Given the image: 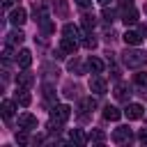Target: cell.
Here are the masks:
<instances>
[{"mask_svg":"<svg viewBox=\"0 0 147 147\" xmlns=\"http://www.w3.org/2000/svg\"><path fill=\"white\" fill-rule=\"evenodd\" d=\"M122 60H124V64L129 69H140V67L147 64V53L140 51V48H126L122 53Z\"/></svg>","mask_w":147,"mask_h":147,"instance_id":"6da1fadb","label":"cell"},{"mask_svg":"<svg viewBox=\"0 0 147 147\" xmlns=\"http://www.w3.org/2000/svg\"><path fill=\"white\" fill-rule=\"evenodd\" d=\"M119 11H122V21H124L126 25H133V23L138 21V11H136V7H133L131 0H122Z\"/></svg>","mask_w":147,"mask_h":147,"instance_id":"7a4b0ae2","label":"cell"},{"mask_svg":"<svg viewBox=\"0 0 147 147\" xmlns=\"http://www.w3.org/2000/svg\"><path fill=\"white\" fill-rule=\"evenodd\" d=\"M71 117V108L69 106H53V110H51V122L53 124H64L67 119Z\"/></svg>","mask_w":147,"mask_h":147,"instance_id":"3957f363","label":"cell"},{"mask_svg":"<svg viewBox=\"0 0 147 147\" xmlns=\"http://www.w3.org/2000/svg\"><path fill=\"white\" fill-rule=\"evenodd\" d=\"M113 142H117V145L131 142V129H129V126H117V129L113 131Z\"/></svg>","mask_w":147,"mask_h":147,"instance_id":"277c9868","label":"cell"},{"mask_svg":"<svg viewBox=\"0 0 147 147\" xmlns=\"http://www.w3.org/2000/svg\"><path fill=\"white\" fill-rule=\"evenodd\" d=\"M18 129H23V131L37 129V117H34V115H30V113H23V115H18Z\"/></svg>","mask_w":147,"mask_h":147,"instance_id":"5b68a950","label":"cell"},{"mask_svg":"<svg viewBox=\"0 0 147 147\" xmlns=\"http://www.w3.org/2000/svg\"><path fill=\"white\" fill-rule=\"evenodd\" d=\"M9 21H11V25H14V28H21V25L28 21V14H25V9H23V7H16V9L9 14Z\"/></svg>","mask_w":147,"mask_h":147,"instance_id":"8992f818","label":"cell"},{"mask_svg":"<svg viewBox=\"0 0 147 147\" xmlns=\"http://www.w3.org/2000/svg\"><path fill=\"white\" fill-rule=\"evenodd\" d=\"M16 64H18L21 69H28V67L32 64V53H30L28 48H21V51L16 53Z\"/></svg>","mask_w":147,"mask_h":147,"instance_id":"52a82bcc","label":"cell"},{"mask_svg":"<svg viewBox=\"0 0 147 147\" xmlns=\"http://www.w3.org/2000/svg\"><path fill=\"white\" fill-rule=\"evenodd\" d=\"M142 32H136V30H126L124 32V41H126V46H140L142 44Z\"/></svg>","mask_w":147,"mask_h":147,"instance_id":"ba28073f","label":"cell"},{"mask_svg":"<svg viewBox=\"0 0 147 147\" xmlns=\"http://www.w3.org/2000/svg\"><path fill=\"white\" fill-rule=\"evenodd\" d=\"M90 90H92L94 94H103V92H106V80H103L99 74H94V76L90 78Z\"/></svg>","mask_w":147,"mask_h":147,"instance_id":"9c48e42d","label":"cell"},{"mask_svg":"<svg viewBox=\"0 0 147 147\" xmlns=\"http://www.w3.org/2000/svg\"><path fill=\"white\" fill-rule=\"evenodd\" d=\"M60 48H62L64 53L74 55V53H76V48H78V41H76V39H71V37H62V41H60Z\"/></svg>","mask_w":147,"mask_h":147,"instance_id":"30bf717a","label":"cell"},{"mask_svg":"<svg viewBox=\"0 0 147 147\" xmlns=\"http://www.w3.org/2000/svg\"><path fill=\"white\" fill-rule=\"evenodd\" d=\"M14 101H16L18 106H30V103H32V96H30V92H28V87H23V90H18V92L14 94Z\"/></svg>","mask_w":147,"mask_h":147,"instance_id":"8fae6325","label":"cell"},{"mask_svg":"<svg viewBox=\"0 0 147 147\" xmlns=\"http://www.w3.org/2000/svg\"><path fill=\"white\" fill-rule=\"evenodd\" d=\"M124 115H126L129 119H140V117H142V106H140V103H129L126 110H124Z\"/></svg>","mask_w":147,"mask_h":147,"instance_id":"7c38bea8","label":"cell"},{"mask_svg":"<svg viewBox=\"0 0 147 147\" xmlns=\"http://www.w3.org/2000/svg\"><path fill=\"white\" fill-rule=\"evenodd\" d=\"M62 34H64V37H71V39H80V37H83V34H80V28L74 25V23H67V25L62 28Z\"/></svg>","mask_w":147,"mask_h":147,"instance_id":"4fadbf2b","label":"cell"},{"mask_svg":"<svg viewBox=\"0 0 147 147\" xmlns=\"http://www.w3.org/2000/svg\"><path fill=\"white\" fill-rule=\"evenodd\" d=\"M129 85L126 83H117L115 85V99H119V101H129Z\"/></svg>","mask_w":147,"mask_h":147,"instance_id":"5bb4252c","label":"cell"},{"mask_svg":"<svg viewBox=\"0 0 147 147\" xmlns=\"http://www.w3.org/2000/svg\"><path fill=\"white\" fill-rule=\"evenodd\" d=\"M16 83H18L21 87H32V83H34V76H32L30 71H23V74H18V76H16Z\"/></svg>","mask_w":147,"mask_h":147,"instance_id":"9a60e30c","label":"cell"},{"mask_svg":"<svg viewBox=\"0 0 147 147\" xmlns=\"http://www.w3.org/2000/svg\"><path fill=\"white\" fill-rule=\"evenodd\" d=\"M14 108H16V101H9V99H5V101H2V106H0V113H2V117H5V119H9V117L14 115Z\"/></svg>","mask_w":147,"mask_h":147,"instance_id":"2e32d148","label":"cell"},{"mask_svg":"<svg viewBox=\"0 0 147 147\" xmlns=\"http://www.w3.org/2000/svg\"><path fill=\"white\" fill-rule=\"evenodd\" d=\"M103 117L110 119V122H117V119L122 117V110L115 108V106H106V108H103Z\"/></svg>","mask_w":147,"mask_h":147,"instance_id":"e0dca14e","label":"cell"},{"mask_svg":"<svg viewBox=\"0 0 147 147\" xmlns=\"http://www.w3.org/2000/svg\"><path fill=\"white\" fill-rule=\"evenodd\" d=\"M23 39H25V34H23L21 30H11V32L7 34V44H11V46H18V44H23Z\"/></svg>","mask_w":147,"mask_h":147,"instance_id":"ac0fdd59","label":"cell"},{"mask_svg":"<svg viewBox=\"0 0 147 147\" xmlns=\"http://www.w3.org/2000/svg\"><path fill=\"white\" fill-rule=\"evenodd\" d=\"M87 67H90V71H94V74H101L106 64H103V60H99V57H94V55H92V57L87 60Z\"/></svg>","mask_w":147,"mask_h":147,"instance_id":"d6986e66","label":"cell"},{"mask_svg":"<svg viewBox=\"0 0 147 147\" xmlns=\"http://www.w3.org/2000/svg\"><path fill=\"white\" fill-rule=\"evenodd\" d=\"M69 138H71V142H76V145H85V142L90 140V138H87V136H85L80 129H74V131L69 133Z\"/></svg>","mask_w":147,"mask_h":147,"instance_id":"ffe728a7","label":"cell"},{"mask_svg":"<svg viewBox=\"0 0 147 147\" xmlns=\"http://www.w3.org/2000/svg\"><path fill=\"white\" fill-rule=\"evenodd\" d=\"M53 5H55V11H57V16H67L69 14V9H67V0H53Z\"/></svg>","mask_w":147,"mask_h":147,"instance_id":"44dd1931","label":"cell"},{"mask_svg":"<svg viewBox=\"0 0 147 147\" xmlns=\"http://www.w3.org/2000/svg\"><path fill=\"white\" fill-rule=\"evenodd\" d=\"M87 138H90V142H103V140H106V133H103V131H99V129H94Z\"/></svg>","mask_w":147,"mask_h":147,"instance_id":"7402d4cb","label":"cell"},{"mask_svg":"<svg viewBox=\"0 0 147 147\" xmlns=\"http://www.w3.org/2000/svg\"><path fill=\"white\" fill-rule=\"evenodd\" d=\"M80 108H83V110H94V108H96V99H92V96L83 99V101H80Z\"/></svg>","mask_w":147,"mask_h":147,"instance_id":"603a6c76","label":"cell"},{"mask_svg":"<svg viewBox=\"0 0 147 147\" xmlns=\"http://www.w3.org/2000/svg\"><path fill=\"white\" fill-rule=\"evenodd\" d=\"M94 23H96V21H94V16H92V14H85V16H83V25H85L87 30H92V28H94Z\"/></svg>","mask_w":147,"mask_h":147,"instance_id":"cb8c5ba5","label":"cell"},{"mask_svg":"<svg viewBox=\"0 0 147 147\" xmlns=\"http://www.w3.org/2000/svg\"><path fill=\"white\" fill-rule=\"evenodd\" d=\"M44 96H46L48 101H53V103L57 101V96H55V92H53V87H51V85H46V87H44Z\"/></svg>","mask_w":147,"mask_h":147,"instance_id":"d4e9b609","label":"cell"},{"mask_svg":"<svg viewBox=\"0 0 147 147\" xmlns=\"http://www.w3.org/2000/svg\"><path fill=\"white\" fill-rule=\"evenodd\" d=\"M133 80H136V85H140V87H142V85H147V74H145V71H138Z\"/></svg>","mask_w":147,"mask_h":147,"instance_id":"484cf974","label":"cell"},{"mask_svg":"<svg viewBox=\"0 0 147 147\" xmlns=\"http://www.w3.org/2000/svg\"><path fill=\"white\" fill-rule=\"evenodd\" d=\"M83 46H85V48H96V39H94V37H90V34H87V37H85V39H83Z\"/></svg>","mask_w":147,"mask_h":147,"instance_id":"4316f807","label":"cell"},{"mask_svg":"<svg viewBox=\"0 0 147 147\" xmlns=\"http://www.w3.org/2000/svg\"><path fill=\"white\" fill-rule=\"evenodd\" d=\"M16 140H18V145H28V142H30V138H28L25 133H16Z\"/></svg>","mask_w":147,"mask_h":147,"instance_id":"83f0119b","label":"cell"},{"mask_svg":"<svg viewBox=\"0 0 147 147\" xmlns=\"http://www.w3.org/2000/svg\"><path fill=\"white\" fill-rule=\"evenodd\" d=\"M103 18H106V21H113V18H115V11L106 7V9H103Z\"/></svg>","mask_w":147,"mask_h":147,"instance_id":"f1b7e54d","label":"cell"},{"mask_svg":"<svg viewBox=\"0 0 147 147\" xmlns=\"http://www.w3.org/2000/svg\"><path fill=\"white\" fill-rule=\"evenodd\" d=\"M138 140H140L142 145H147V129H140V133H138Z\"/></svg>","mask_w":147,"mask_h":147,"instance_id":"f546056e","label":"cell"},{"mask_svg":"<svg viewBox=\"0 0 147 147\" xmlns=\"http://www.w3.org/2000/svg\"><path fill=\"white\" fill-rule=\"evenodd\" d=\"M69 69H71V71H80V62H78V60H71V62H69Z\"/></svg>","mask_w":147,"mask_h":147,"instance_id":"4dcf8cb0","label":"cell"},{"mask_svg":"<svg viewBox=\"0 0 147 147\" xmlns=\"http://www.w3.org/2000/svg\"><path fill=\"white\" fill-rule=\"evenodd\" d=\"M2 55H5V57H11V44H5V48H2Z\"/></svg>","mask_w":147,"mask_h":147,"instance_id":"1f68e13d","label":"cell"},{"mask_svg":"<svg viewBox=\"0 0 147 147\" xmlns=\"http://www.w3.org/2000/svg\"><path fill=\"white\" fill-rule=\"evenodd\" d=\"M92 0H76V5H80V7H87Z\"/></svg>","mask_w":147,"mask_h":147,"instance_id":"d6a6232c","label":"cell"},{"mask_svg":"<svg viewBox=\"0 0 147 147\" xmlns=\"http://www.w3.org/2000/svg\"><path fill=\"white\" fill-rule=\"evenodd\" d=\"M96 2H99V5H103V7H108V5L113 2V0H96Z\"/></svg>","mask_w":147,"mask_h":147,"instance_id":"836d02e7","label":"cell"},{"mask_svg":"<svg viewBox=\"0 0 147 147\" xmlns=\"http://www.w3.org/2000/svg\"><path fill=\"white\" fill-rule=\"evenodd\" d=\"M140 32H142V34L147 37V25H140Z\"/></svg>","mask_w":147,"mask_h":147,"instance_id":"e575fe53","label":"cell"}]
</instances>
